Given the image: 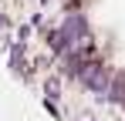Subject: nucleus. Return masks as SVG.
I'll return each instance as SVG.
<instances>
[{
    "label": "nucleus",
    "instance_id": "1",
    "mask_svg": "<svg viewBox=\"0 0 125 121\" xmlns=\"http://www.w3.org/2000/svg\"><path fill=\"white\" fill-rule=\"evenodd\" d=\"M84 84H88L91 91H98V94H105V91H112V78H108L105 64H98L95 71H88V74H84Z\"/></svg>",
    "mask_w": 125,
    "mask_h": 121
},
{
    "label": "nucleus",
    "instance_id": "2",
    "mask_svg": "<svg viewBox=\"0 0 125 121\" xmlns=\"http://www.w3.org/2000/svg\"><path fill=\"white\" fill-rule=\"evenodd\" d=\"M61 30H64V34H68L71 40H84V37H88V24H84L81 17H71V20H68V24L61 27Z\"/></svg>",
    "mask_w": 125,
    "mask_h": 121
}]
</instances>
